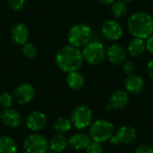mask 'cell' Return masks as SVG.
Wrapping results in <instances>:
<instances>
[{"label": "cell", "mask_w": 153, "mask_h": 153, "mask_svg": "<svg viewBox=\"0 0 153 153\" xmlns=\"http://www.w3.org/2000/svg\"><path fill=\"white\" fill-rule=\"evenodd\" d=\"M56 64L65 73L78 71L83 64V56L80 48L71 45L61 48L56 54Z\"/></svg>", "instance_id": "1"}, {"label": "cell", "mask_w": 153, "mask_h": 153, "mask_svg": "<svg viewBox=\"0 0 153 153\" xmlns=\"http://www.w3.org/2000/svg\"><path fill=\"white\" fill-rule=\"evenodd\" d=\"M127 28L134 38L147 39L153 34V17L145 12H135L128 18Z\"/></svg>", "instance_id": "2"}, {"label": "cell", "mask_w": 153, "mask_h": 153, "mask_svg": "<svg viewBox=\"0 0 153 153\" xmlns=\"http://www.w3.org/2000/svg\"><path fill=\"white\" fill-rule=\"evenodd\" d=\"M92 31L89 25L79 22L73 25L67 34V39L71 46L81 48L91 41Z\"/></svg>", "instance_id": "3"}, {"label": "cell", "mask_w": 153, "mask_h": 153, "mask_svg": "<svg viewBox=\"0 0 153 153\" xmlns=\"http://www.w3.org/2000/svg\"><path fill=\"white\" fill-rule=\"evenodd\" d=\"M89 135L91 141L98 143H104L109 141L115 134V127L113 124L106 119H99L90 126Z\"/></svg>", "instance_id": "4"}, {"label": "cell", "mask_w": 153, "mask_h": 153, "mask_svg": "<svg viewBox=\"0 0 153 153\" xmlns=\"http://www.w3.org/2000/svg\"><path fill=\"white\" fill-rule=\"evenodd\" d=\"M84 61L92 65L101 64L106 57V49L102 43L91 40L88 43L82 51Z\"/></svg>", "instance_id": "5"}, {"label": "cell", "mask_w": 153, "mask_h": 153, "mask_svg": "<svg viewBox=\"0 0 153 153\" xmlns=\"http://www.w3.org/2000/svg\"><path fill=\"white\" fill-rule=\"evenodd\" d=\"M93 119V113L91 108L85 105L82 104L77 106L71 114V123L72 125L79 130H83L89 127Z\"/></svg>", "instance_id": "6"}, {"label": "cell", "mask_w": 153, "mask_h": 153, "mask_svg": "<svg viewBox=\"0 0 153 153\" xmlns=\"http://www.w3.org/2000/svg\"><path fill=\"white\" fill-rule=\"evenodd\" d=\"M48 143V140L44 135L33 134L25 138L23 149L26 153H44L49 150Z\"/></svg>", "instance_id": "7"}, {"label": "cell", "mask_w": 153, "mask_h": 153, "mask_svg": "<svg viewBox=\"0 0 153 153\" xmlns=\"http://www.w3.org/2000/svg\"><path fill=\"white\" fill-rule=\"evenodd\" d=\"M36 95L34 87L30 83H22L16 87L13 91V99L19 104H27L30 102Z\"/></svg>", "instance_id": "8"}, {"label": "cell", "mask_w": 153, "mask_h": 153, "mask_svg": "<svg viewBox=\"0 0 153 153\" xmlns=\"http://www.w3.org/2000/svg\"><path fill=\"white\" fill-rule=\"evenodd\" d=\"M101 32L107 39L110 41H117L123 35V28L117 21L108 20L102 24Z\"/></svg>", "instance_id": "9"}, {"label": "cell", "mask_w": 153, "mask_h": 153, "mask_svg": "<svg viewBox=\"0 0 153 153\" xmlns=\"http://www.w3.org/2000/svg\"><path fill=\"white\" fill-rule=\"evenodd\" d=\"M48 123L47 116L41 111H33L26 118V126L32 132H39L45 128Z\"/></svg>", "instance_id": "10"}, {"label": "cell", "mask_w": 153, "mask_h": 153, "mask_svg": "<svg viewBox=\"0 0 153 153\" xmlns=\"http://www.w3.org/2000/svg\"><path fill=\"white\" fill-rule=\"evenodd\" d=\"M0 118L2 123L10 128H16L21 126L22 122V117L19 111L14 108H4L1 111Z\"/></svg>", "instance_id": "11"}, {"label": "cell", "mask_w": 153, "mask_h": 153, "mask_svg": "<svg viewBox=\"0 0 153 153\" xmlns=\"http://www.w3.org/2000/svg\"><path fill=\"white\" fill-rule=\"evenodd\" d=\"M29 29L27 25L23 22H18L14 24L11 30L12 40L19 46H23L29 40Z\"/></svg>", "instance_id": "12"}, {"label": "cell", "mask_w": 153, "mask_h": 153, "mask_svg": "<svg viewBox=\"0 0 153 153\" xmlns=\"http://www.w3.org/2000/svg\"><path fill=\"white\" fill-rule=\"evenodd\" d=\"M144 81L137 74H130L125 81L126 91L132 95H140L144 90Z\"/></svg>", "instance_id": "13"}, {"label": "cell", "mask_w": 153, "mask_h": 153, "mask_svg": "<svg viewBox=\"0 0 153 153\" xmlns=\"http://www.w3.org/2000/svg\"><path fill=\"white\" fill-rule=\"evenodd\" d=\"M106 56L111 64L118 65H122L126 61V51L122 46L118 44H113L108 48V50H106Z\"/></svg>", "instance_id": "14"}, {"label": "cell", "mask_w": 153, "mask_h": 153, "mask_svg": "<svg viewBox=\"0 0 153 153\" xmlns=\"http://www.w3.org/2000/svg\"><path fill=\"white\" fill-rule=\"evenodd\" d=\"M129 103V93L126 90L118 89L113 91L109 99V105L114 109H122Z\"/></svg>", "instance_id": "15"}, {"label": "cell", "mask_w": 153, "mask_h": 153, "mask_svg": "<svg viewBox=\"0 0 153 153\" xmlns=\"http://www.w3.org/2000/svg\"><path fill=\"white\" fill-rule=\"evenodd\" d=\"M115 135L118 139L119 143L129 144L137 138V132L133 126H122L115 132Z\"/></svg>", "instance_id": "16"}, {"label": "cell", "mask_w": 153, "mask_h": 153, "mask_svg": "<svg viewBox=\"0 0 153 153\" xmlns=\"http://www.w3.org/2000/svg\"><path fill=\"white\" fill-rule=\"evenodd\" d=\"M91 142V139L90 135L84 134V133H78L75 134H73L68 139L69 145L76 151L84 150L88 147L90 143Z\"/></svg>", "instance_id": "17"}, {"label": "cell", "mask_w": 153, "mask_h": 153, "mask_svg": "<svg viewBox=\"0 0 153 153\" xmlns=\"http://www.w3.org/2000/svg\"><path fill=\"white\" fill-rule=\"evenodd\" d=\"M69 145L68 139L61 134H58L52 137L48 143V149L53 153H61L63 152L66 147Z\"/></svg>", "instance_id": "18"}, {"label": "cell", "mask_w": 153, "mask_h": 153, "mask_svg": "<svg viewBox=\"0 0 153 153\" xmlns=\"http://www.w3.org/2000/svg\"><path fill=\"white\" fill-rule=\"evenodd\" d=\"M127 50L131 56L135 57V58L140 57L146 50V44H145L144 39L134 38V39L130 41Z\"/></svg>", "instance_id": "19"}, {"label": "cell", "mask_w": 153, "mask_h": 153, "mask_svg": "<svg viewBox=\"0 0 153 153\" xmlns=\"http://www.w3.org/2000/svg\"><path fill=\"white\" fill-rule=\"evenodd\" d=\"M66 83L67 86L74 91L80 90L84 85V77L78 71L68 73L66 76Z\"/></svg>", "instance_id": "20"}, {"label": "cell", "mask_w": 153, "mask_h": 153, "mask_svg": "<svg viewBox=\"0 0 153 153\" xmlns=\"http://www.w3.org/2000/svg\"><path fill=\"white\" fill-rule=\"evenodd\" d=\"M17 143L10 136H0V153H16Z\"/></svg>", "instance_id": "21"}, {"label": "cell", "mask_w": 153, "mask_h": 153, "mask_svg": "<svg viewBox=\"0 0 153 153\" xmlns=\"http://www.w3.org/2000/svg\"><path fill=\"white\" fill-rule=\"evenodd\" d=\"M72 126L73 125H72L70 119L61 117L55 121L53 126H54V129L56 133L61 134H65L71 130Z\"/></svg>", "instance_id": "22"}, {"label": "cell", "mask_w": 153, "mask_h": 153, "mask_svg": "<svg viewBox=\"0 0 153 153\" xmlns=\"http://www.w3.org/2000/svg\"><path fill=\"white\" fill-rule=\"evenodd\" d=\"M111 13L117 18L123 17L127 13V4H126V3L122 1V0L115 1L111 5Z\"/></svg>", "instance_id": "23"}, {"label": "cell", "mask_w": 153, "mask_h": 153, "mask_svg": "<svg viewBox=\"0 0 153 153\" xmlns=\"http://www.w3.org/2000/svg\"><path fill=\"white\" fill-rule=\"evenodd\" d=\"M22 53L28 59H34L38 56V49L33 44L27 42L22 46Z\"/></svg>", "instance_id": "24"}, {"label": "cell", "mask_w": 153, "mask_h": 153, "mask_svg": "<svg viewBox=\"0 0 153 153\" xmlns=\"http://www.w3.org/2000/svg\"><path fill=\"white\" fill-rule=\"evenodd\" d=\"M13 96L8 92H3L0 95V107L4 108H10L13 104Z\"/></svg>", "instance_id": "25"}, {"label": "cell", "mask_w": 153, "mask_h": 153, "mask_svg": "<svg viewBox=\"0 0 153 153\" xmlns=\"http://www.w3.org/2000/svg\"><path fill=\"white\" fill-rule=\"evenodd\" d=\"M85 150L86 153H103V147L101 143L95 141H91Z\"/></svg>", "instance_id": "26"}, {"label": "cell", "mask_w": 153, "mask_h": 153, "mask_svg": "<svg viewBox=\"0 0 153 153\" xmlns=\"http://www.w3.org/2000/svg\"><path fill=\"white\" fill-rule=\"evenodd\" d=\"M25 0H7L8 6L13 11H20L23 8Z\"/></svg>", "instance_id": "27"}, {"label": "cell", "mask_w": 153, "mask_h": 153, "mask_svg": "<svg viewBox=\"0 0 153 153\" xmlns=\"http://www.w3.org/2000/svg\"><path fill=\"white\" fill-rule=\"evenodd\" d=\"M122 70L125 74L130 75V74H133L135 71V66H134V64L132 62V61H129V60H126L123 64H122Z\"/></svg>", "instance_id": "28"}, {"label": "cell", "mask_w": 153, "mask_h": 153, "mask_svg": "<svg viewBox=\"0 0 153 153\" xmlns=\"http://www.w3.org/2000/svg\"><path fill=\"white\" fill-rule=\"evenodd\" d=\"M134 153H153V148L149 145L143 144L135 149Z\"/></svg>", "instance_id": "29"}, {"label": "cell", "mask_w": 153, "mask_h": 153, "mask_svg": "<svg viewBox=\"0 0 153 153\" xmlns=\"http://www.w3.org/2000/svg\"><path fill=\"white\" fill-rule=\"evenodd\" d=\"M146 44V50H148L151 54L153 55V34L147 39Z\"/></svg>", "instance_id": "30"}, {"label": "cell", "mask_w": 153, "mask_h": 153, "mask_svg": "<svg viewBox=\"0 0 153 153\" xmlns=\"http://www.w3.org/2000/svg\"><path fill=\"white\" fill-rule=\"evenodd\" d=\"M146 70H147V74H148L149 77L153 80V59L148 62L147 66H146Z\"/></svg>", "instance_id": "31"}, {"label": "cell", "mask_w": 153, "mask_h": 153, "mask_svg": "<svg viewBox=\"0 0 153 153\" xmlns=\"http://www.w3.org/2000/svg\"><path fill=\"white\" fill-rule=\"evenodd\" d=\"M99 4H105V5H108V4H113L116 0H96Z\"/></svg>", "instance_id": "32"}, {"label": "cell", "mask_w": 153, "mask_h": 153, "mask_svg": "<svg viewBox=\"0 0 153 153\" xmlns=\"http://www.w3.org/2000/svg\"><path fill=\"white\" fill-rule=\"evenodd\" d=\"M122 1H124V2H126V3H127V2H133V1H134V0H122Z\"/></svg>", "instance_id": "33"}, {"label": "cell", "mask_w": 153, "mask_h": 153, "mask_svg": "<svg viewBox=\"0 0 153 153\" xmlns=\"http://www.w3.org/2000/svg\"><path fill=\"white\" fill-rule=\"evenodd\" d=\"M44 153H53V152H48H48H44Z\"/></svg>", "instance_id": "34"}, {"label": "cell", "mask_w": 153, "mask_h": 153, "mask_svg": "<svg viewBox=\"0 0 153 153\" xmlns=\"http://www.w3.org/2000/svg\"><path fill=\"white\" fill-rule=\"evenodd\" d=\"M1 108V107H0ZM0 114H1V108H0Z\"/></svg>", "instance_id": "35"}, {"label": "cell", "mask_w": 153, "mask_h": 153, "mask_svg": "<svg viewBox=\"0 0 153 153\" xmlns=\"http://www.w3.org/2000/svg\"><path fill=\"white\" fill-rule=\"evenodd\" d=\"M152 1H153V0H152Z\"/></svg>", "instance_id": "36"}]
</instances>
